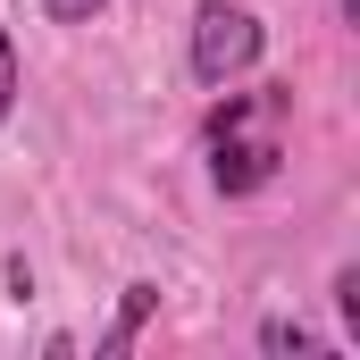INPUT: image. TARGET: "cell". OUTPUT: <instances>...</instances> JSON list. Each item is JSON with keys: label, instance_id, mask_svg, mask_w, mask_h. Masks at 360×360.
Here are the masks:
<instances>
[{"label": "cell", "instance_id": "1", "mask_svg": "<svg viewBox=\"0 0 360 360\" xmlns=\"http://www.w3.org/2000/svg\"><path fill=\"white\" fill-rule=\"evenodd\" d=\"M260 59H269L260 8H243V0H201V8H193V25H184V68H193L201 92H226L235 76H252Z\"/></svg>", "mask_w": 360, "mask_h": 360}, {"label": "cell", "instance_id": "2", "mask_svg": "<svg viewBox=\"0 0 360 360\" xmlns=\"http://www.w3.org/2000/svg\"><path fill=\"white\" fill-rule=\"evenodd\" d=\"M276 168H285V143H276L269 117H252V126H218V134H210V184H218L226 201L276 184Z\"/></svg>", "mask_w": 360, "mask_h": 360}, {"label": "cell", "instance_id": "3", "mask_svg": "<svg viewBox=\"0 0 360 360\" xmlns=\"http://www.w3.org/2000/svg\"><path fill=\"white\" fill-rule=\"evenodd\" d=\"M160 319V276H134L126 293H117V319L92 335V360H126L134 344H143V327Z\"/></svg>", "mask_w": 360, "mask_h": 360}, {"label": "cell", "instance_id": "4", "mask_svg": "<svg viewBox=\"0 0 360 360\" xmlns=\"http://www.w3.org/2000/svg\"><path fill=\"white\" fill-rule=\"evenodd\" d=\"M252 344H260V352H327V335H319V327H302V319H285V310H276V319H260V335H252Z\"/></svg>", "mask_w": 360, "mask_h": 360}, {"label": "cell", "instance_id": "5", "mask_svg": "<svg viewBox=\"0 0 360 360\" xmlns=\"http://www.w3.org/2000/svg\"><path fill=\"white\" fill-rule=\"evenodd\" d=\"M17 92H25V68H17V34L0 25V126L17 117Z\"/></svg>", "mask_w": 360, "mask_h": 360}, {"label": "cell", "instance_id": "6", "mask_svg": "<svg viewBox=\"0 0 360 360\" xmlns=\"http://www.w3.org/2000/svg\"><path fill=\"white\" fill-rule=\"evenodd\" d=\"M335 319L360 335V260H344V269H335Z\"/></svg>", "mask_w": 360, "mask_h": 360}, {"label": "cell", "instance_id": "7", "mask_svg": "<svg viewBox=\"0 0 360 360\" xmlns=\"http://www.w3.org/2000/svg\"><path fill=\"white\" fill-rule=\"evenodd\" d=\"M101 8H109V0H42V17H51V25H92Z\"/></svg>", "mask_w": 360, "mask_h": 360}, {"label": "cell", "instance_id": "8", "mask_svg": "<svg viewBox=\"0 0 360 360\" xmlns=\"http://www.w3.org/2000/svg\"><path fill=\"white\" fill-rule=\"evenodd\" d=\"M0 276H8V293H17V302L34 293V269H25V252H8V260H0Z\"/></svg>", "mask_w": 360, "mask_h": 360}, {"label": "cell", "instance_id": "9", "mask_svg": "<svg viewBox=\"0 0 360 360\" xmlns=\"http://www.w3.org/2000/svg\"><path fill=\"white\" fill-rule=\"evenodd\" d=\"M335 8H344V25H360V0H335Z\"/></svg>", "mask_w": 360, "mask_h": 360}]
</instances>
